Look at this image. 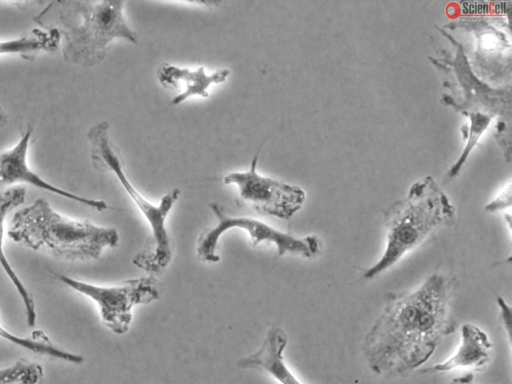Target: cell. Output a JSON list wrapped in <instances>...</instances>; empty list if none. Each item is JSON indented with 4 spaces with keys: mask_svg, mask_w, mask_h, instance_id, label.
Returning a JSON list of instances; mask_svg holds the SVG:
<instances>
[{
    "mask_svg": "<svg viewBox=\"0 0 512 384\" xmlns=\"http://www.w3.org/2000/svg\"><path fill=\"white\" fill-rule=\"evenodd\" d=\"M454 286L453 276L435 272L413 291L385 295L384 308L363 343L375 374L392 378L421 367L442 338L456 331L451 313Z\"/></svg>",
    "mask_w": 512,
    "mask_h": 384,
    "instance_id": "6da1fadb",
    "label": "cell"
},
{
    "mask_svg": "<svg viewBox=\"0 0 512 384\" xmlns=\"http://www.w3.org/2000/svg\"><path fill=\"white\" fill-rule=\"evenodd\" d=\"M125 1H51L34 21L56 28L61 35L63 59L89 68L100 64L116 39L138 43L124 16Z\"/></svg>",
    "mask_w": 512,
    "mask_h": 384,
    "instance_id": "7a4b0ae2",
    "label": "cell"
},
{
    "mask_svg": "<svg viewBox=\"0 0 512 384\" xmlns=\"http://www.w3.org/2000/svg\"><path fill=\"white\" fill-rule=\"evenodd\" d=\"M8 237L29 249L68 261L97 259L105 248L119 243L115 228L68 218L44 198H37L14 214Z\"/></svg>",
    "mask_w": 512,
    "mask_h": 384,
    "instance_id": "3957f363",
    "label": "cell"
},
{
    "mask_svg": "<svg viewBox=\"0 0 512 384\" xmlns=\"http://www.w3.org/2000/svg\"><path fill=\"white\" fill-rule=\"evenodd\" d=\"M455 219L453 204L431 176L413 183L404 198L385 210L386 246L380 259L364 271L363 277L370 280L393 267L436 228L453 225Z\"/></svg>",
    "mask_w": 512,
    "mask_h": 384,
    "instance_id": "277c9868",
    "label": "cell"
},
{
    "mask_svg": "<svg viewBox=\"0 0 512 384\" xmlns=\"http://www.w3.org/2000/svg\"><path fill=\"white\" fill-rule=\"evenodd\" d=\"M442 33L456 48L454 55L444 52L442 56L431 59L447 76L445 83L452 90L451 95H444L443 101L470 120V124L462 129L466 146L448 172V177L452 178L459 173L471 150L494 117H502L505 124L509 122L511 87L495 88L480 80L471 70L460 44L449 34Z\"/></svg>",
    "mask_w": 512,
    "mask_h": 384,
    "instance_id": "5b68a950",
    "label": "cell"
},
{
    "mask_svg": "<svg viewBox=\"0 0 512 384\" xmlns=\"http://www.w3.org/2000/svg\"><path fill=\"white\" fill-rule=\"evenodd\" d=\"M109 123L105 120L93 125L87 132L93 167L100 172H113L126 193L145 216L151 235L132 263L141 270L161 274L172 259L171 240L166 229V219L181 195L179 189L168 191L156 205L149 202L128 180L120 155L109 137Z\"/></svg>",
    "mask_w": 512,
    "mask_h": 384,
    "instance_id": "8992f818",
    "label": "cell"
},
{
    "mask_svg": "<svg viewBox=\"0 0 512 384\" xmlns=\"http://www.w3.org/2000/svg\"><path fill=\"white\" fill-rule=\"evenodd\" d=\"M209 206L217 223L215 226L203 230L198 237L196 253L201 261L218 262L220 260L216 253L218 242L225 232L234 228L248 233L251 246H256L261 242L275 244L278 256L290 253L311 259L321 251V240L316 235L296 237L277 230L260 220L231 215L223 205L217 202L210 203Z\"/></svg>",
    "mask_w": 512,
    "mask_h": 384,
    "instance_id": "52a82bcc",
    "label": "cell"
},
{
    "mask_svg": "<svg viewBox=\"0 0 512 384\" xmlns=\"http://www.w3.org/2000/svg\"><path fill=\"white\" fill-rule=\"evenodd\" d=\"M457 24L471 36L468 46L455 40L466 57L472 56L471 61L466 60L473 73L488 85L511 87L505 83L511 79L510 35L505 30L508 22L502 17H473Z\"/></svg>",
    "mask_w": 512,
    "mask_h": 384,
    "instance_id": "ba28073f",
    "label": "cell"
},
{
    "mask_svg": "<svg viewBox=\"0 0 512 384\" xmlns=\"http://www.w3.org/2000/svg\"><path fill=\"white\" fill-rule=\"evenodd\" d=\"M55 277L72 290L92 299L99 308L103 324L117 335L128 332L134 306L149 304L159 298L153 276L131 278L112 286H99L58 273Z\"/></svg>",
    "mask_w": 512,
    "mask_h": 384,
    "instance_id": "9c48e42d",
    "label": "cell"
},
{
    "mask_svg": "<svg viewBox=\"0 0 512 384\" xmlns=\"http://www.w3.org/2000/svg\"><path fill=\"white\" fill-rule=\"evenodd\" d=\"M258 154L259 151L253 157L249 170L229 173L223 182L236 185L240 197L259 213L289 220L304 204L305 191L299 186L260 175L256 170Z\"/></svg>",
    "mask_w": 512,
    "mask_h": 384,
    "instance_id": "30bf717a",
    "label": "cell"
},
{
    "mask_svg": "<svg viewBox=\"0 0 512 384\" xmlns=\"http://www.w3.org/2000/svg\"><path fill=\"white\" fill-rule=\"evenodd\" d=\"M33 128L31 126L21 133L19 141L11 148L0 152V192L18 183L29 184L60 197L81 203L97 211L108 209L102 200L86 198L61 189L35 173L27 163V154Z\"/></svg>",
    "mask_w": 512,
    "mask_h": 384,
    "instance_id": "8fae6325",
    "label": "cell"
},
{
    "mask_svg": "<svg viewBox=\"0 0 512 384\" xmlns=\"http://www.w3.org/2000/svg\"><path fill=\"white\" fill-rule=\"evenodd\" d=\"M287 342L286 332L281 327L273 326L267 331L261 346L239 359L237 365L241 369L266 373L280 384H302L284 361L283 352Z\"/></svg>",
    "mask_w": 512,
    "mask_h": 384,
    "instance_id": "7c38bea8",
    "label": "cell"
},
{
    "mask_svg": "<svg viewBox=\"0 0 512 384\" xmlns=\"http://www.w3.org/2000/svg\"><path fill=\"white\" fill-rule=\"evenodd\" d=\"M492 343L488 335L476 325L461 327V341L456 352L446 361L435 364L421 373L447 372L456 368H484L491 359Z\"/></svg>",
    "mask_w": 512,
    "mask_h": 384,
    "instance_id": "4fadbf2b",
    "label": "cell"
},
{
    "mask_svg": "<svg viewBox=\"0 0 512 384\" xmlns=\"http://www.w3.org/2000/svg\"><path fill=\"white\" fill-rule=\"evenodd\" d=\"M229 74L228 69L207 74L203 66L189 70L168 63L162 64L157 70V78L165 87L177 86L179 82L184 83V91L171 100V105H178L196 95L207 98L209 96L208 88L213 84L223 83Z\"/></svg>",
    "mask_w": 512,
    "mask_h": 384,
    "instance_id": "5bb4252c",
    "label": "cell"
},
{
    "mask_svg": "<svg viewBox=\"0 0 512 384\" xmlns=\"http://www.w3.org/2000/svg\"><path fill=\"white\" fill-rule=\"evenodd\" d=\"M25 197L26 188L23 186H12L0 192V265L23 302L27 325L34 327L37 314L33 296L11 266L3 248L5 220L14 208L24 203Z\"/></svg>",
    "mask_w": 512,
    "mask_h": 384,
    "instance_id": "9a60e30c",
    "label": "cell"
},
{
    "mask_svg": "<svg viewBox=\"0 0 512 384\" xmlns=\"http://www.w3.org/2000/svg\"><path fill=\"white\" fill-rule=\"evenodd\" d=\"M61 44V35L56 28L35 27L21 36L0 40V55H19L27 60L42 52L56 51Z\"/></svg>",
    "mask_w": 512,
    "mask_h": 384,
    "instance_id": "2e32d148",
    "label": "cell"
},
{
    "mask_svg": "<svg viewBox=\"0 0 512 384\" xmlns=\"http://www.w3.org/2000/svg\"><path fill=\"white\" fill-rule=\"evenodd\" d=\"M0 338L32 353L52 359H58L72 364H81L84 361L81 355L71 353L54 345L49 337L41 330L34 331L31 337H23L10 332L0 323Z\"/></svg>",
    "mask_w": 512,
    "mask_h": 384,
    "instance_id": "e0dca14e",
    "label": "cell"
},
{
    "mask_svg": "<svg viewBox=\"0 0 512 384\" xmlns=\"http://www.w3.org/2000/svg\"><path fill=\"white\" fill-rule=\"evenodd\" d=\"M44 376L43 367L27 359L0 368V384H39Z\"/></svg>",
    "mask_w": 512,
    "mask_h": 384,
    "instance_id": "ac0fdd59",
    "label": "cell"
},
{
    "mask_svg": "<svg viewBox=\"0 0 512 384\" xmlns=\"http://www.w3.org/2000/svg\"><path fill=\"white\" fill-rule=\"evenodd\" d=\"M511 205V187L508 185L507 189L504 190L495 200L487 204L485 209L488 212H495L503 210Z\"/></svg>",
    "mask_w": 512,
    "mask_h": 384,
    "instance_id": "d6986e66",
    "label": "cell"
},
{
    "mask_svg": "<svg viewBox=\"0 0 512 384\" xmlns=\"http://www.w3.org/2000/svg\"><path fill=\"white\" fill-rule=\"evenodd\" d=\"M449 384H474L473 374L467 373L463 376L454 378Z\"/></svg>",
    "mask_w": 512,
    "mask_h": 384,
    "instance_id": "ffe728a7",
    "label": "cell"
}]
</instances>
